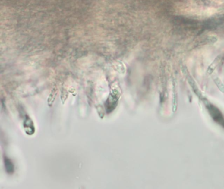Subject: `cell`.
Here are the masks:
<instances>
[{
  "label": "cell",
  "mask_w": 224,
  "mask_h": 189,
  "mask_svg": "<svg viewBox=\"0 0 224 189\" xmlns=\"http://www.w3.org/2000/svg\"><path fill=\"white\" fill-rule=\"evenodd\" d=\"M120 96V94L118 90H116V89L112 90V91L110 93L109 97H108L107 100H106L105 103L106 109L107 112H111L112 111L115 109L117 106V104H118Z\"/></svg>",
  "instance_id": "obj_1"
},
{
  "label": "cell",
  "mask_w": 224,
  "mask_h": 189,
  "mask_svg": "<svg viewBox=\"0 0 224 189\" xmlns=\"http://www.w3.org/2000/svg\"><path fill=\"white\" fill-rule=\"evenodd\" d=\"M186 77H187V81H188V83L190 85V86L191 87V88L193 89V90L194 93L196 94V95L198 97H199L200 99H202V101H203V95H202L201 91H200L199 88L198 87V86H197L196 82L194 81L193 77L189 74V73L187 74Z\"/></svg>",
  "instance_id": "obj_2"
},
{
  "label": "cell",
  "mask_w": 224,
  "mask_h": 189,
  "mask_svg": "<svg viewBox=\"0 0 224 189\" xmlns=\"http://www.w3.org/2000/svg\"><path fill=\"white\" fill-rule=\"evenodd\" d=\"M172 112H175L178 109V95L176 91L175 84L173 81V93H172Z\"/></svg>",
  "instance_id": "obj_3"
},
{
  "label": "cell",
  "mask_w": 224,
  "mask_h": 189,
  "mask_svg": "<svg viewBox=\"0 0 224 189\" xmlns=\"http://www.w3.org/2000/svg\"><path fill=\"white\" fill-rule=\"evenodd\" d=\"M5 169L6 172L9 174H11L13 173L14 172V165L11 160L10 159L7 158V157L5 158Z\"/></svg>",
  "instance_id": "obj_4"
},
{
  "label": "cell",
  "mask_w": 224,
  "mask_h": 189,
  "mask_svg": "<svg viewBox=\"0 0 224 189\" xmlns=\"http://www.w3.org/2000/svg\"><path fill=\"white\" fill-rule=\"evenodd\" d=\"M24 128L27 127V128H25V131L27 133H28L29 131H30L31 134H32V133H34V129H33V130L32 129V128H34V125H33L32 121L30 118H28V119L25 120L24 123Z\"/></svg>",
  "instance_id": "obj_5"
},
{
  "label": "cell",
  "mask_w": 224,
  "mask_h": 189,
  "mask_svg": "<svg viewBox=\"0 0 224 189\" xmlns=\"http://www.w3.org/2000/svg\"><path fill=\"white\" fill-rule=\"evenodd\" d=\"M219 61V58L217 57L214 61V62H213L212 64L209 66V67L208 68V70H207V73L208 74H212V72L214 71L216 66H217V65H218Z\"/></svg>",
  "instance_id": "obj_6"
},
{
  "label": "cell",
  "mask_w": 224,
  "mask_h": 189,
  "mask_svg": "<svg viewBox=\"0 0 224 189\" xmlns=\"http://www.w3.org/2000/svg\"><path fill=\"white\" fill-rule=\"evenodd\" d=\"M214 83H216V86H217V87H218L219 91L224 93V84L222 83V81L220 80L219 77H217V76L214 77Z\"/></svg>",
  "instance_id": "obj_7"
}]
</instances>
